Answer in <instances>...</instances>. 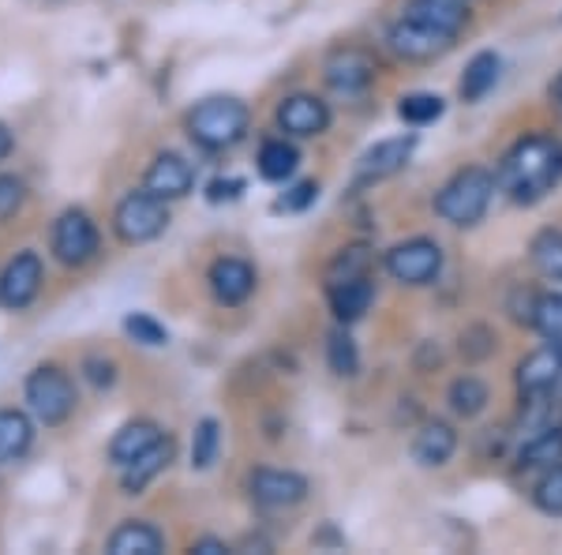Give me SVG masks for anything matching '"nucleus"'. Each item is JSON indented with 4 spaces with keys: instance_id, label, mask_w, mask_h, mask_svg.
Masks as SVG:
<instances>
[{
    "instance_id": "f257e3e1",
    "label": "nucleus",
    "mask_w": 562,
    "mask_h": 555,
    "mask_svg": "<svg viewBox=\"0 0 562 555\" xmlns=\"http://www.w3.org/2000/svg\"><path fill=\"white\" fill-rule=\"evenodd\" d=\"M562 180V143L555 135H525L498 166V188L514 203H540Z\"/></svg>"
},
{
    "instance_id": "f03ea898",
    "label": "nucleus",
    "mask_w": 562,
    "mask_h": 555,
    "mask_svg": "<svg viewBox=\"0 0 562 555\" xmlns=\"http://www.w3.org/2000/svg\"><path fill=\"white\" fill-rule=\"evenodd\" d=\"M495 188H498V177L487 173L484 166L461 169L439 188V196H435V214L450 225H476L480 218L487 214V207H492Z\"/></svg>"
},
{
    "instance_id": "7ed1b4c3",
    "label": "nucleus",
    "mask_w": 562,
    "mask_h": 555,
    "mask_svg": "<svg viewBox=\"0 0 562 555\" xmlns=\"http://www.w3.org/2000/svg\"><path fill=\"white\" fill-rule=\"evenodd\" d=\"M248 132V106L237 98H206L188 113V135L206 151H225Z\"/></svg>"
},
{
    "instance_id": "20e7f679",
    "label": "nucleus",
    "mask_w": 562,
    "mask_h": 555,
    "mask_svg": "<svg viewBox=\"0 0 562 555\" xmlns=\"http://www.w3.org/2000/svg\"><path fill=\"white\" fill-rule=\"evenodd\" d=\"M26 406L38 417L45 428L65 424L76 413V384L68 379V371H60L57 364H42L26 376Z\"/></svg>"
},
{
    "instance_id": "39448f33",
    "label": "nucleus",
    "mask_w": 562,
    "mask_h": 555,
    "mask_svg": "<svg viewBox=\"0 0 562 555\" xmlns=\"http://www.w3.org/2000/svg\"><path fill=\"white\" fill-rule=\"evenodd\" d=\"M169 225V207L166 199H158L154 192H132L116 203L113 211V230L124 244H147L154 236H161Z\"/></svg>"
},
{
    "instance_id": "423d86ee",
    "label": "nucleus",
    "mask_w": 562,
    "mask_h": 555,
    "mask_svg": "<svg viewBox=\"0 0 562 555\" xmlns=\"http://www.w3.org/2000/svg\"><path fill=\"white\" fill-rule=\"evenodd\" d=\"M442 270V248L428 236H413L386 252V275L402 286H428Z\"/></svg>"
},
{
    "instance_id": "0eeeda50",
    "label": "nucleus",
    "mask_w": 562,
    "mask_h": 555,
    "mask_svg": "<svg viewBox=\"0 0 562 555\" xmlns=\"http://www.w3.org/2000/svg\"><path fill=\"white\" fill-rule=\"evenodd\" d=\"M53 256L65 267H83L98 256V230L87 211H65L53 225Z\"/></svg>"
},
{
    "instance_id": "6e6552de",
    "label": "nucleus",
    "mask_w": 562,
    "mask_h": 555,
    "mask_svg": "<svg viewBox=\"0 0 562 555\" xmlns=\"http://www.w3.org/2000/svg\"><path fill=\"white\" fill-rule=\"evenodd\" d=\"M307 480L293 469H256L251 473V499L262 511H285V507L304 503Z\"/></svg>"
},
{
    "instance_id": "1a4fd4ad",
    "label": "nucleus",
    "mask_w": 562,
    "mask_h": 555,
    "mask_svg": "<svg viewBox=\"0 0 562 555\" xmlns=\"http://www.w3.org/2000/svg\"><path fill=\"white\" fill-rule=\"evenodd\" d=\"M42 275L45 270H42L38 252H20V256L0 270V308L20 312V308L31 304L42 289Z\"/></svg>"
},
{
    "instance_id": "9d476101",
    "label": "nucleus",
    "mask_w": 562,
    "mask_h": 555,
    "mask_svg": "<svg viewBox=\"0 0 562 555\" xmlns=\"http://www.w3.org/2000/svg\"><path fill=\"white\" fill-rule=\"evenodd\" d=\"M278 129L296 135V140H312V135H323L330 129V109L315 95H289L278 106Z\"/></svg>"
},
{
    "instance_id": "9b49d317",
    "label": "nucleus",
    "mask_w": 562,
    "mask_h": 555,
    "mask_svg": "<svg viewBox=\"0 0 562 555\" xmlns=\"http://www.w3.org/2000/svg\"><path fill=\"white\" fill-rule=\"evenodd\" d=\"M386 42H390V49H394L397 57H405V60H431V57H439V53H447L450 45H454L450 34H439V31H431V26H424V23L405 20V15H402V23L390 26Z\"/></svg>"
},
{
    "instance_id": "f8f14e48",
    "label": "nucleus",
    "mask_w": 562,
    "mask_h": 555,
    "mask_svg": "<svg viewBox=\"0 0 562 555\" xmlns=\"http://www.w3.org/2000/svg\"><path fill=\"white\" fill-rule=\"evenodd\" d=\"M192 185H195L192 162H184L173 151L158 154V158L150 162V169H147V180H143V188L154 192L158 199H166V203H169V199L188 196V192H192Z\"/></svg>"
},
{
    "instance_id": "ddd939ff",
    "label": "nucleus",
    "mask_w": 562,
    "mask_h": 555,
    "mask_svg": "<svg viewBox=\"0 0 562 555\" xmlns=\"http://www.w3.org/2000/svg\"><path fill=\"white\" fill-rule=\"evenodd\" d=\"M413 151H416V135H394V140L375 143V147L364 151V158H360L357 180L371 185V180L394 177L397 169H405V162L413 158Z\"/></svg>"
},
{
    "instance_id": "4468645a",
    "label": "nucleus",
    "mask_w": 562,
    "mask_h": 555,
    "mask_svg": "<svg viewBox=\"0 0 562 555\" xmlns=\"http://www.w3.org/2000/svg\"><path fill=\"white\" fill-rule=\"evenodd\" d=\"M211 289H214V300L225 308H237L244 304L251 293H256V267L244 259H217L211 267Z\"/></svg>"
},
{
    "instance_id": "2eb2a0df",
    "label": "nucleus",
    "mask_w": 562,
    "mask_h": 555,
    "mask_svg": "<svg viewBox=\"0 0 562 555\" xmlns=\"http://www.w3.org/2000/svg\"><path fill=\"white\" fill-rule=\"evenodd\" d=\"M323 76L338 95H360V90L371 87V79H375V60H371L364 49H338L326 60Z\"/></svg>"
},
{
    "instance_id": "dca6fc26",
    "label": "nucleus",
    "mask_w": 562,
    "mask_h": 555,
    "mask_svg": "<svg viewBox=\"0 0 562 555\" xmlns=\"http://www.w3.org/2000/svg\"><path fill=\"white\" fill-rule=\"evenodd\" d=\"M559 384H562V353L555 349V345L529 353V357L518 364V390H521V398L551 395V390H555Z\"/></svg>"
},
{
    "instance_id": "f3484780",
    "label": "nucleus",
    "mask_w": 562,
    "mask_h": 555,
    "mask_svg": "<svg viewBox=\"0 0 562 555\" xmlns=\"http://www.w3.org/2000/svg\"><path fill=\"white\" fill-rule=\"evenodd\" d=\"M405 20L424 23V26H431V31L458 38L461 26L469 23V8H465V0H409V4H405Z\"/></svg>"
},
{
    "instance_id": "a211bd4d",
    "label": "nucleus",
    "mask_w": 562,
    "mask_h": 555,
    "mask_svg": "<svg viewBox=\"0 0 562 555\" xmlns=\"http://www.w3.org/2000/svg\"><path fill=\"white\" fill-rule=\"evenodd\" d=\"M326 297H330V312L338 323H357L360 315L371 308V300H375V286H371V278H352V281H334V286H326Z\"/></svg>"
},
{
    "instance_id": "6ab92c4d",
    "label": "nucleus",
    "mask_w": 562,
    "mask_h": 555,
    "mask_svg": "<svg viewBox=\"0 0 562 555\" xmlns=\"http://www.w3.org/2000/svg\"><path fill=\"white\" fill-rule=\"evenodd\" d=\"M454 451H458V435H454V428L442 424V421L424 424L413 440V458L420 462L424 469L447 466V462L454 458Z\"/></svg>"
},
{
    "instance_id": "aec40b11",
    "label": "nucleus",
    "mask_w": 562,
    "mask_h": 555,
    "mask_svg": "<svg viewBox=\"0 0 562 555\" xmlns=\"http://www.w3.org/2000/svg\"><path fill=\"white\" fill-rule=\"evenodd\" d=\"M109 555H158L166 552V536L147 522H124L109 536Z\"/></svg>"
},
{
    "instance_id": "412c9836",
    "label": "nucleus",
    "mask_w": 562,
    "mask_h": 555,
    "mask_svg": "<svg viewBox=\"0 0 562 555\" xmlns=\"http://www.w3.org/2000/svg\"><path fill=\"white\" fill-rule=\"evenodd\" d=\"M169 458H173V443H169V440L154 443L150 451H143L139 458H132L128 466H121V469H124L121 488L128 491V496H139V491L147 488L150 480L169 466Z\"/></svg>"
},
{
    "instance_id": "4be33fe9",
    "label": "nucleus",
    "mask_w": 562,
    "mask_h": 555,
    "mask_svg": "<svg viewBox=\"0 0 562 555\" xmlns=\"http://www.w3.org/2000/svg\"><path fill=\"white\" fill-rule=\"evenodd\" d=\"M154 443H161V428L154 421H132L113 435V443H109V458H113L116 466H128L132 458H139V454L150 451Z\"/></svg>"
},
{
    "instance_id": "5701e85b",
    "label": "nucleus",
    "mask_w": 562,
    "mask_h": 555,
    "mask_svg": "<svg viewBox=\"0 0 562 555\" xmlns=\"http://www.w3.org/2000/svg\"><path fill=\"white\" fill-rule=\"evenodd\" d=\"M34 443V424L20 409H0V466L20 462Z\"/></svg>"
},
{
    "instance_id": "b1692460",
    "label": "nucleus",
    "mask_w": 562,
    "mask_h": 555,
    "mask_svg": "<svg viewBox=\"0 0 562 555\" xmlns=\"http://www.w3.org/2000/svg\"><path fill=\"white\" fill-rule=\"evenodd\" d=\"M498 68H503V60H498L492 49L476 53L465 65V71H461V84H458L461 98H465V102H480V98L498 84Z\"/></svg>"
},
{
    "instance_id": "393cba45",
    "label": "nucleus",
    "mask_w": 562,
    "mask_h": 555,
    "mask_svg": "<svg viewBox=\"0 0 562 555\" xmlns=\"http://www.w3.org/2000/svg\"><path fill=\"white\" fill-rule=\"evenodd\" d=\"M518 462L525 469L555 466V462H562V424H548V428H540V432H532V440L521 443Z\"/></svg>"
},
{
    "instance_id": "a878e982",
    "label": "nucleus",
    "mask_w": 562,
    "mask_h": 555,
    "mask_svg": "<svg viewBox=\"0 0 562 555\" xmlns=\"http://www.w3.org/2000/svg\"><path fill=\"white\" fill-rule=\"evenodd\" d=\"M301 166V154H296L293 143L285 140H267L259 147V173L267 180H289Z\"/></svg>"
},
{
    "instance_id": "bb28decb",
    "label": "nucleus",
    "mask_w": 562,
    "mask_h": 555,
    "mask_svg": "<svg viewBox=\"0 0 562 555\" xmlns=\"http://www.w3.org/2000/svg\"><path fill=\"white\" fill-rule=\"evenodd\" d=\"M450 409H454L458 417H465V421H473V417H480L487 409V402H492V395H487V387L480 384L476 376H461L450 384V395H447Z\"/></svg>"
},
{
    "instance_id": "cd10ccee",
    "label": "nucleus",
    "mask_w": 562,
    "mask_h": 555,
    "mask_svg": "<svg viewBox=\"0 0 562 555\" xmlns=\"http://www.w3.org/2000/svg\"><path fill=\"white\" fill-rule=\"evenodd\" d=\"M532 267L548 281L562 286V230H543L532 236Z\"/></svg>"
},
{
    "instance_id": "c85d7f7f",
    "label": "nucleus",
    "mask_w": 562,
    "mask_h": 555,
    "mask_svg": "<svg viewBox=\"0 0 562 555\" xmlns=\"http://www.w3.org/2000/svg\"><path fill=\"white\" fill-rule=\"evenodd\" d=\"M371 270V252L368 248H341L334 263L326 267V286H334V281H352V278H368Z\"/></svg>"
},
{
    "instance_id": "c756f323",
    "label": "nucleus",
    "mask_w": 562,
    "mask_h": 555,
    "mask_svg": "<svg viewBox=\"0 0 562 555\" xmlns=\"http://www.w3.org/2000/svg\"><path fill=\"white\" fill-rule=\"evenodd\" d=\"M442 98L439 95H405L402 102H397V116H402L405 124H413V129H420V124H431L442 116Z\"/></svg>"
},
{
    "instance_id": "7c9ffc66",
    "label": "nucleus",
    "mask_w": 562,
    "mask_h": 555,
    "mask_svg": "<svg viewBox=\"0 0 562 555\" xmlns=\"http://www.w3.org/2000/svg\"><path fill=\"white\" fill-rule=\"evenodd\" d=\"M326 360H330L334 376H357L360 353H357V342L349 338V331H334L330 334V342H326Z\"/></svg>"
},
{
    "instance_id": "2f4dec72",
    "label": "nucleus",
    "mask_w": 562,
    "mask_h": 555,
    "mask_svg": "<svg viewBox=\"0 0 562 555\" xmlns=\"http://www.w3.org/2000/svg\"><path fill=\"white\" fill-rule=\"evenodd\" d=\"M532 326H537L548 342L562 338V293L537 297V304H532Z\"/></svg>"
},
{
    "instance_id": "473e14b6",
    "label": "nucleus",
    "mask_w": 562,
    "mask_h": 555,
    "mask_svg": "<svg viewBox=\"0 0 562 555\" xmlns=\"http://www.w3.org/2000/svg\"><path fill=\"white\" fill-rule=\"evenodd\" d=\"M532 503L551 518L562 514V462L548 466V473L537 480V488H532Z\"/></svg>"
},
{
    "instance_id": "72a5a7b5",
    "label": "nucleus",
    "mask_w": 562,
    "mask_h": 555,
    "mask_svg": "<svg viewBox=\"0 0 562 555\" xmlns=\"http://www.w3.org/2000/svg\"><path fill=\"white\" fill-rule=\"evenodd\" d=\"M217 443H222L217 421H199V424H195V440H192V466H195V469H211V466H214Z\"/></svg>"
},
{
    "instance_id": "f704fd0d",
    "label": "nucleus",
    "mask_w": 562,
    "mask_h": 555,
    "mask_svg": "<svg viewBox=\"0 0 562 555\" xmlns=\"http://www.w3.org/2000/svg\"><path fill=\"white\" fill-rule=\"evenodd\" d=\"M124 331H128L139 345H150V349H158V345L169 342L166 326H161L158 320H150V315H143V312H132L128 320H124Z\"/></svg>"
},
{
    "instance_id": "c9c22d12",
    "label": "nucleus",
    "mask_w": 562,
    "mask_h": 555,
    "mask_svg": "<svg viewBox=\"0 0 562 555\" xmlns=\"http://www.w3.org/2000/svg\"><path fill=\"white\" fill-rule=\"evenodd\" d=\"M23 199H26V185H23V180L0 173V222H8V218L20 211Z\"/></svg>"
},
{
    "instance_id": "e433bc0d",
    "label": "nucleus",
    "mask_w": 562,
    "mask_h": 555,
    "mask_svg": "<svg viewBox=\"0 0 562 555\" xmlns=\"http://www.w3.org/2000/svg\"><path fill=\"white\" fill-rule=\"evenodd\" d=\"M315 199H319V185H315V180H304V185H296L293 192L289 196H281V211H304L307 203H315Z\"/></svg>"
},
{
    "instance_id": "4c0bfd02",
    "label": "nucleus",
    "mask_w": 562,
    "mask_h": 555,
    "mask_svg": "<svg viewBox=\"0 0 562 555\" xmlns=\"http://www.w3.org/2000/svg\"><path fill=\"white\" fill-rule=\"evenodd\" d=\"M87 368H90V379H94L98 387H102V384H105V387L113 384V364H109V360H105V364H102V360H87Z\"/></svg>"
},
{
    "instance_id": "58836bf2",
    "label": "nucleus",
    "mask_w": 562,
    "mask_h": 555,
    "mask_svg": "<svg viewBox=\"0 0 562 555\" xmlns=\"http://www.w3.org/2000/svg\"><path fill=\"white\" fill-rule=\"evenodd\" d=\"M237 188H240V180H214L211 199H214V203H217V199H233V196H237Z\"/></svg>"
},
{
    "instance_id": "ea45409f",
    "label": "nucleus",
    "mask_w": 562,
    "mask_h": 555,
    "mask_svg": "<svg viewBox=\"0 0 562 555\" xmlns=\"http://www.w3.org/2000/svg\"><path fill=\"white\" fill-rule=\"evenodd\" d=\"M192 552H203V555H222V552H229L222 541H214V536H203V541H195V548Z\"/></svg>"
},
{
    "instance_id": "a19ab883",
    "label": "nucleus",
    "mask_w": 562,
    "mask_h": 555,
    "mask_svg": "<svg viewBox=\"0 0 562 555\" xmlns=\"http://www.w3.org/2000/svg\"><path fill=\"white\" fill-rule=\"evenodd\" d=\"M12 147H15V140H12V132H8V124H0V162L12 154Z\"/></svg>"
},
{
    "instance_id": "79ce46f5",
    "label": "nucleus",
    "mask_w": 562,
    "mask_h": 555,
    "mask_svg": "<svg viewBox=\"0 0 562 555\" xmlns=\"http://www.w3.org/2000/svg\"><path fill=\"white\" fill-rule=\"evenodd\" d=\"M551 98H555V106L562 109V76L555 79V87H551Z\"/></svg>"
},
{
    "instance_id": "37998d69",
    "label": "nucleus",
    "mask_w": 562,
    "mask_h": 555,
    "mask_svg": "<svg viewBox=\"0 0 562 555\" xmlns=\"http://www.w3.org/2000/svg\"><path fill=\"white\" fill-rule=\"evenodd\" d=\"M551 345H555V349H559V353H562V338H559V342H551Z\"/></svg>"
}]
</instances>
